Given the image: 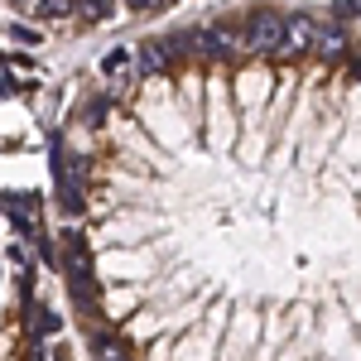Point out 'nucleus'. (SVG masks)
Returning <instances> with one entry per match:
<instances>
[{
    "mask_svg": "<svg viewBox=\"0 0 361 361\" xmlns=\"http://www.w3.org/2000/svg\"><path fill=\"white\" fill-rule=\"evenodd\" d=\"M361 0L217 5L39 102L92 361H361Z\"/></svg>",
    "mask_w": 361,
    "mask_h": 361,
    "instance_id": "obj_1",
    "label": "nucleus"
},
{
    "mask_svg": "<svg viewBox=\"0 0 361 361\" xmlns=\"http://www.w3.org/2000/svg\"><path fill=\"white\" fill-rule=\"evenodd\" d=\"M58 241L44 188H0V361H82L54 299Z\"/></svg>",
    "mask_w": 361,
    "mask_h": 361,
    "instance_id": "obj_2",
    "label": "nucleus"
}]
</instances>
